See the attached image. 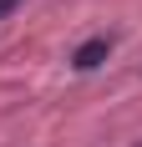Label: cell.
I'll use <instances>...</instances> for the list:
<instances>
[{"instance_id": "1", "label": "cell", "mask_w": 142, "mask_h": 147, "mask_svg": "<svg viewBox=\"0 0 142 147\" xmlns=\"http://www.w3.org/2000/svg\"><path fill=\"white\" fill-rule=\"evenodd\" d=\"M107 56H112V36H86V41L71 51V66H76V71H97Z\"/></svg>"}, {"instance_id": "2", "label": "cell", "mask_w": 142, "mask_h": 147, "mask_svg": "<svg viewBox=\"0 0 142 147\" xmlns=\"http://www.w3.org/2000/svg\"><path fill=\"white\" fill-rule=\"evenodd\" d=\"M15 5H20V0H0V20H5V15H10Z\"/></svg>"}]
</instances>
